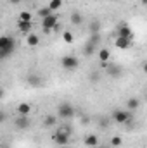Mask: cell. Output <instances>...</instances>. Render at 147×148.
I'll return each instance as SVG.
<instances>
[{
    "mask_svg": "<svg viewBox=\"0 0 147 148\" xmlns=\"http://www.w3.org/2000/svg\"><path fill=\"white\" fill-rule=\"evenodd\" d=\"M74 114H76V110L69 102H61L57 105V115L62 119H71V117H74Z\"/></svg>",
    "mask_w": 147,
    "mask_h": 148,
    "instance_id": "1",
    "label": "cell"
},
{
    "mask_svg": "<svg viewBox=\"0 0 147 148\" xmlns=\"http://www.w3.org/2000/svg\"><path fill=\"white\" fill-rule=\"evenodd\" d=\"M52 138H54V141H55L59 147H68V145H69V133H68V131H64L62 127H61V129H57V131L54 133V136H52Z\"/></svg>",
    "mask_w": 147,
    "mask_h": 148,
    "instance_id": "2",
    "label": "cell"
},
{
    "mask_svg": "<svg viewBox=\"0 0 147 148\" xmlns=\"http://www.w3.org/2000/svg\"><path fill=\"white\" fill-rule=\"evenodd\" d=\"M42 26H43V31H45V33H50V31L55 29V26H57V16H55V14H50L49 17L42 19Z\"/></svg>",
    "mask_w": 147,
    "mask_h": 148,
    "instance_id": "3",
    "label": "cell"
},
{
    "mask_svg": "<svg viewBox=\"0 0 147 148\" xmlns=\"http://www.w3.org/2000/svg\"><path fill=\"white\" fill-rule=\"evenodd\" d=\"M61 64H62V67H64V69L73 71V69H76V67L80 66V60H78L74 55H64V57H62V60H61Z\"/></svg>",
    "mask_w": 147,
    "mask_h": 148,
    "instance_id": "4",
    "label": "cell"
},
{
    "mask_svg": "<svg viewBox=\"0 0 147 148\" xmlns=\"http://www.w3.org/2000/svg\"><path fill=\"white\" fill-rule=\"evenodd\" d=\"M112 119H114L118 124H126V122L132 119V110H114Z\"/></svg>",
    "mask_w": 147,
    "mask_h": 148,
    "instance_id": "5",
    "label": "cell"
},
{
    "mask_svg": "<svg viewBox=\"0 0 147 148\" xmlns=\"http://www.w3.org/2000/svg\"><path fill=\"white\" fill-rule=\"evenodd\" d=\"M26 83L31 86V88H38V86H42L43 84V77L37 73H30L26 76Z\"/></svg>",
    "mask_w": 147,
    "mask_h": 148,
    "instance_id": "6",
    "label": "cell"
},
{
    "mask_svg": "<svg viewBox=\"0 0 147 148\" xmlns=\"http://www.w3.org/2000/svg\"><path fill=\"white\" fill-rule=\"evenodd\" d=\"M30 115H17L16 117V127L17 129H28L30 127Z\"/></svg>",
    "mask_w": 147,
    "mask_h": 148,
    "instance_id": "7",
    "label": "cell"
},
{
    "mask_svg": "<svg viewBox=\"0 0 147 148\" xmlns=\"http://www.w3.org/2000/svg\"><path fill=\"white\" fill-rule=\"evenodd\" d=\"M118 36H119V38H128V40H133V31H132V28H130V26L121 24V26L118 28Z\"/></svg>",
    "mask_w": 147,
    "mask_h": 148,
    "instance_id": "8",
    "label": "cell"
},
{
    "mask_svg": "<svg viewBox=\"0 0 147 148\" xmlns=\"http://www.w3.org/2000/svg\"><path fill=\"white\" fill-rule=\"evenodd\" d=\"M123 73V69L119 67V66H116V64H107V67H106V74H109L111 77H119Z\"/></svg>",
    "mask_w": 147,
    "mask_h": 148,
    "instance_id": "9",
    "label": "cell"
},
{
    "mask_svg": "<svg viewBox=\"0 0 147 148\" xmlns=\"http://www.w3.org/2000/svg\"><path fill=\"white\" fill-rule=\"evenodd\" d=\"M7 47H16V40L9 35H3V36H0V50L7 48Z\"/></svg>",
    "mask_w": 147,
    "mask_h": 148,
    "instance_id": "10",
    "label": "cell"
},
{
    "mask_svg": "<svg viewBox=\"0 0 147 148\" xmlns=\"http://www.w3.org/2000/svg\"><path fill=\"white\" fill-rule=\"evenodd\" d=\"M17 28H19V31H21L23 35H30L33 24H31V23H26V21H17Z\"/></svg>",
    "mask_w": 147,
    "mask_h": 148,
    "instance_id": "11",
    "label": "cell"
},
{
    "mask_svg": "<svg viewBox=\"0 0 147 148\" xmlns=\"http://www.w3.org/2000/svg\"><path fill=\"white\" fill-rule=\"evenodd\" d=\"M26 43H28V47L35 48V47H38V43H40V38H38L37 33H30V35H26Z\"/></svg>",
    "mask_w": 147,
    "mask_h": 148,
    "instance_id": "12",
    "label": "cell"
},
{
    "mask_svg": "<svg viewBox=\"0 0 147 148\" xmlns=\"http://www.w3.org/2000/svg\"><path fill=\"white\" fill-rule=\"evenodd\" d=\"M30 112H31V105H30V103L21 102V103L17 105V115H30Z\"/></svg>",
    "mask_w": 147,
    "mask_h": 148,
    "instance_id": "13",
    "label": "cell"
},
{
    "mask_svg": "<svg viewBox=\"0 0 147 148\" xmlns=\"http://www.w3.org/2000/svg\"><path fill=\"white\" fill-rule=\"evenodd\" d=\"M130 43H132V40H128V38H116V47L118 48H121V50H126L128 47H130Z\"/></svg>",
    "mask_w": 147,
    "mask_h": 148,
    "instance_id": "14",
    "label": "cell"
},
{
    "mask_svg": "<svg viewBox=\"0 0 147 148\" xmlns=\"http://www.w3.org/2000/svg\"><path fill=\"white\" fill-rule=\"evenodd\" d=\"M85 145H87V147H97V145H99V138H97L95 134H88V136L85 138Z\"/></svg>",
    "mask_w": 147,
    "mask_h": 148,
    "instance_id": "15",
    "label": "cell"
},
{
    "mask_svg": "<svg viewBox=\"0 0 147 148\" xmlns=\"http://www.w3.org/2000/svg\"><path fill=\"white\" fill-rule=\"evenodd\" d=\"M55 122H57L55 115H45V119H43V126L45 127H52V126H55Z\"/></svg>",
    "mask_w": 147,
    "mask_h": 148,
    "instance_id": "16",
    "label": "cell"
},
{
    "mask_svg": "<svg viewBox=\"0 0 147 148\" xmlns=\"http://www.w3.org/2000/svg\"><path fill=\"white\" fill-rule=\"evenodd\" d=\"M14 50H16V47H7V48H2V50H0V60H3V59L10 57Z\"/></svg>",
    "mask_w": 147,
    "mask_h": 148,
    "instance_id": "17",
    "label": "cell"
},
{
    "mask_svg": "<svg viewBox=\"0 0 147 148\" xmlns=\"http://www.w3.org/2000/svg\"><path fill=\"white\" fill-rule=\"evenodd\" d=\"M109 57H111V53L107 48H101L99 50V60L101 62H109Z\"/></svg>",
    "mask_w": 147,
    "mask_h": 148,
    "instance_id": "18",
    "label": "cell"
},
{
    "mask_svg": "<svg viewBox=\"0 0 147 148\" xmlns=\"http://www.w3.org/2000/svg\"><path fill=\"white\" fill-rule=\"evenodd\" d=\"M95 47H97L95 43H92V41H88V43H87V47H85V50H83V53H85L87 57H90V55H92V53L95 52Z\"/></svg>",
    "mask_w": 147,
    "mask_h": 148,
    "instance_id": "19",
    "label": "cell"
},
{
    "mask_svg": "<svg viewBox=\"0 0 147 148\" xmlns=\"http://www.w3.org/2000/svg\"><path fill=\"white\" fill-rule=\"evenodd\" d=\"M37 14H38V17L45 19V17H49V16H50V14H54V12H52V10H50L49 7H42V9H38Z\"/></svg>",
    "mask_w": 147,
    "mask_h": 148,
    "instance_id": "20",
    "label": "cell"
},
{
    "mask_svg": "<svg viewBox=\"0 0 147 148\" xmlns=\"http://www.w3.org/2000/svg\"><path fill=\"white\" fill-rule=\"evenodd\" d=\"M99 31H101V23H99L97 19H94V21L90 23V33L95 35V33H99Z\"/></svg>",
    "mask_w": 147,
    "mask_h": 148,
    "instance_id": "21",
    "label": "cell"
},
{
    "mask_svg": "<svg viewBox=\"0 0 147 148\" xmlns=\"http://www.w3.org/2000/svg\"><path fill=\"white\" fill-rule=\"evenodd\" d=\"M126 105H128V110H135V109H139L140 102H139V98H130L126 102Z\"/></svg>",
    "mask_w": 147,
    "mask_h": 148,
    "instance_id": "22",
    "label": "cell"
},
{
    "mask_svg": "<svg viewBox=\"0 0 147 148\" xmlns=\"http://www.w3.org/2000/svg\"><path fill=\"white\" fill-rule=\"evenodd\" d=\"M61 5H62V0H50L47 7H49V9H50L52 12H54V10H57V9H61Z\"/></svg>",
    "mask_w": 147,
    "mask_h": 148,
    "instance_id": "23",
    "label": "cell"
},
{
    "mask_svg": "<svg viewBox=\"0 0 147 148\" xmlns=\"http://www.w3.org/2000/svg\"><path fill=\"white\" fill-rule=\"evenodd\" d=\"M31 19H33V16H31L28 10H23V12L19 14V21H26V23H31Z\"/></svg>",
    "mask_w": 147,
    "mask_h": 148,
    "instance_id": "24",
    "label": "cell"
},
{
    "mask_svg": "<svg viewBox=\"0 0 147 148\" xmlns=\"http://www.w3.org/2000/svg\"><path fill=\"white\" fill-rule=\"evenodd\" d=\"M71 23H73V24H81V23H83V17H81L80 12H73V14H71Z\"/></svg>",
    "mask_w": 147,
    "mask_h": 148,
    "instance_id": "25",
    "label": "cell"
},
{
    "mask_svg": "<svg viewBox=\"0 0 147 148\" xmlns=\"http://www.w3.org/2000/svg\"><path fill=\"white\" fill-rule=\"evenodd\" d=\"M62 40H64L66 43H73V33H71V31H64V33H62Z\"/></svg>",
    "mask_w": 147,
    "mask_h": 148,
    "instance_id": "26",
    "label": "cell"
},
{
    "mask_svg": "<svg viewBox=\"0 0 147 148\" xmlns=\"http://www.w3.org/2000/svg\"><path fill=\"white\" fill-rule=\"evenodd\" d=\"M121 143H123V141H121V138H119V136H114V138L111 140V145H112V147H119Z\"/></svg>",
    "mask_w": 147,
    "mask_h": 148,
    "instance_id": "27",
    "label": "cell"
},
{
    "mask_svg": "<svg viewBox=\"0 0 147 148\" xmlns=\"http://www.w3.org/2000/svg\"><path fill=\"white\" fill-rule=\"evenodd\" d=\"M99 77H101L99 73H92L90 74V81H99Z\"/></svg>",
    "mask_w": 147,
    "mask_h": 148,
    "instance_id": "28",
    "label": "cell"
},
{
    "mask_svg": "<svg viewBox=\"0 0 147 148\" xmlns=\"http://www.w3.org/2000/svg\"><path fill=\"white\" fill-rule=\"evenodd\" d=\"M9 3H10V5H19L21 0H9Z\"/></svg>",
    "mask_w": 147,
    "mask_h": 148,
    "instance_id": "29",
    "label": "cell"
},
{
    "mask_svg": "<svg viewBox=\"0 0 147 148\" xmlns=\"http://www.w3.org/2000/svg\"><path fill=\"white\" fill-rule=\"evenodd\" d=\"M5 121V114L3 112H0V122H3Z\"/></svg>",
    "mask_w": 147,
    "mask_h": 148,
    "instance_id": "30",
    "label": "cell"
},
{
    "mask_svg": "<svg viewBox=\"0 0 147 148\" xmlns=\"http://www.w3.org/2000/svg\"><path fill=\"white\" fill-rule=\"evenodd\" d=\"M2 97H3V88L0 86V98H2Z\"/></svg>",
    "mask_w": 147,
    "mask_h": 148,
    "instance_id": "31",
    "label": "cell"
},
{
    "mask_svg": "<svg viewBox=\"0 0 147 148\" xmlns=\"http://www.w3.org/2000/svg\"><path fill=\"white\" fill-rule=\"evenodd\" d=\"M146 2H147V0H142V3H146Z\"/></svg>",
    "mask_w": 147,
    "mask_h": 148,
    "instance_id": "32",
    "label": "cell"
},
{
    "mask_svg": "<svg viewBox=\"0 0 147 148\" xmlns=\"http://www.w3.org/2000/svg\"><path fill=\"white\" fill-rule=\"evenodd\" d=\"M64 148H69V147H64Z\"/></svg>",
    "mask_w": 147,
    "mask_h": 148,
    "instance_id": "33",
    "label": "cell"
}]
</instances>
